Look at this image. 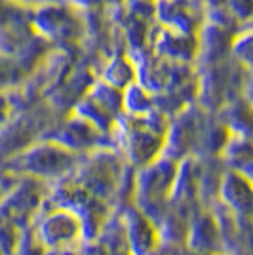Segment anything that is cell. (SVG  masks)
Segmentation results:
<instances>
[{"mask_svg": "<svg viewBox=\"0 0 253 255\" xmlns=\"http://www.w3.org/2000/svg\"><path fill=\"white\" fill-rule=\"evenodd\" d=\"M34 234L36 242L44 250H78L84 244V231L80 219L63 208H44L34 219Z\"/></svg>", "mask_w": 253, "mask_h": 255, "instance_id": "cell-1", "label": "cell"}, {"mask_svg": "<svg viewBox=\"0 0 253 255\" xmlns=\"http://www.w3.org/2000/svg\"><path fill=\"white\" fill-rule=\"evenodd\" d=\"M73 166V154L65 147L52 143V145H38L36 149L23 152L17 168L19 171H27L31 179L40 177H55L65 173Z\"/></svg>", "mask_w": 253, "mask_h": 255, "instance_id": "cell-2", "label": "cell"}, {"mask_svg": "<svg viewBox=\"0 0 253 255\" xmlns=\"http://www.w3.org/2000/svg\"><path fill=\"white\" fill-rule=\"evenodd\" d=\"M124 233H126L127 255H154L158 250L162 236L158 225L152 223L147 215L137 208H129L122 217Z\"/></svg>", "mask_w": 253, "mask_h": 255, "instance_id": "cell-3", "label": "cell"}, {"mask_svg": "<svg viewBox=\"0 0 253 255\" xmlns=\"http://www.w3.org/2000/svg\"><path fill=\"white\" fill-rule=\"evenodd\" d=\"M187 244L194 255L223 254V242L217 221L211 213H200L190 219L187 231Z\"/></svg>", "mask_w": 253, "mask_h": 255, "instance_id": "cell-4", "label": "cell"}, {"mask_svg": "<svg viewBox=\"0 0 253 255\" xmlns=\"http://www.w3.org/2000/svg\"><path fill=\"white\" fill-rule=\"evenodd\" d=\"M221 204L227 212L236 217H244L250 213L252 206V189L250 181L242 171H231L221 179Z\"/></svg>", "mask_w": 253, "mask_h": 255, "instance_id": "cell-5", "label": "cell"}, {"mask_svg": "<svg viewBox=\"0 0 253 255\" xmlns=\"http://www.w3.org/2000/svg\"><path fill=\"white\" fill-rule=\"evenodd\" d=\"M15 255H44V248L36 242V238L31 233V229L23 231L21 244H19V250H17Z\"/></svg>", "mask_w": 253, "mask_h": 255, "instance_id": "cell-6", "label": "cell"}, {"mask_svg": "<svg viewBox=\"0 0 253 255\" xmlns=\"http://www.w3.org/2000/svg\"><path fill=\"white\" fill-rule=\"evenodd\" d=\"M78 255H111L101 244H97L95 240L84 242V244L78 248Z\"/></svg>", "mask_w": 253, "mask_h": 255, "instance_id": "cell-7", "label": "cell"}, {"mask_svg": "<svg viewBox=\"0 0 253 255\" xmlns=\"http://www.w3.org/2000/svg\"><path fill=\"white\" fill-rule=\"evenodd\" d=\"M44 255H78V250H44Z\"/></svg>", "mask_w": 253, "mask_h": 255, "instance_id": "cell-8", "label": "cell"}]
</instances>
